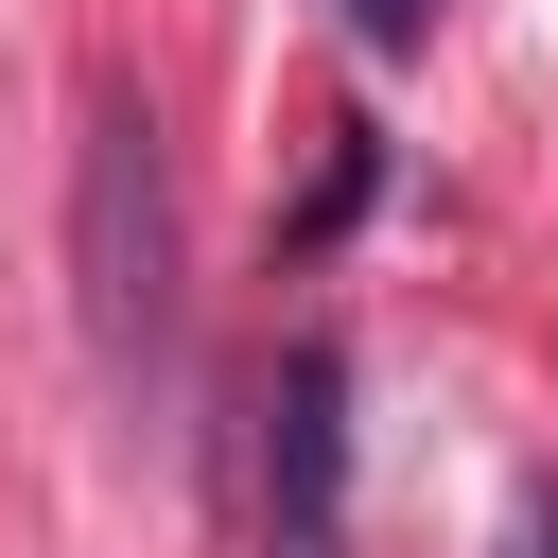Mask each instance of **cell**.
Listing matches in <instances>:
<instances>
[{
	"mask_svg": "<svg viewBox=\"0 0 558 558\" xmlns=\"http://www.w3.org/2000/svg\"><path fill=\"white\" fill-rule=\"evenodd\" d=\"M70 314H87V366L122 401L174 384V157H157V105L122 70L87 87V157H70Z\"/></svg>",
	"mask_w": 558,
	"mask_h": 558,
	"instance_id": "obj_1",
	"label": "cell"
},
{
	"mask_svg": "<svg viewBox=\"0 0 558 558\" xmlns=\"http://www.w3.org/2000/svg\"><path fill=\"white\" fill-rule=\"evenodd\" d=\"M506 558H558V488H523V523H506Z\"/></svg>",
	"mask_w": 558,
	"mask_h": 558,
	"instance_id": "obj_5",
	"label": "cell"
},
{
	"mask_svg": "<svg viewBox=\"0 0 558 558\" xmlns=\"http://www.w3.org/2000/svg\"><path fill=\"white\" fill-rule=\"evenodd\" d=\"M296 558H331V541H296Z\"/></svg>",
	"mask_w": 558,
	"mask_h": 558,
	"instance_id": "obj_6",
	"label": "cell"
},
{
	"mask_svg": "<svg viewBox=\"0 0 558 558\" xmlns=\"http://www.w3.org/2000/svg\"><path fill=\"white\" fill-rule=\"evenodd\" d=\"M331 506H349V349L296 331L279 384H262V523H279V558L331 541Z\"/></svg>",
	"mask_w": 558,
	"mask_h": 558,
	"instance_id": "obj_2",
	"label": "cell"
},
{
	"mask_svg": "<svg viewBox=\"0 0 558 558\" xmlns=\"http://www.w3.org/2000/svg\"><path fill=\"white\" fill-rule=\"evenodd\" d=\"M331 17H349V52H384V70H401V52H436V17H453V0H331Z\"/></svg>",
	"mask_w": 558,
	"mask_h": 558,
	"instance_id": "obj_4",
	"label": "cell"
},
{
	"mask_svg": "<svg viewBox=\"0 0 558 558\" xmlns=\"http://www.w3.org/2000/svg\"><path fill=\"white\" fill-rule=\"evenodd\" d=\"M366 192H384V140H366V122H349V140H331V174H314V209H296V244H331V227H349V209H366Z\"/></svg>",
	"mask_w": 558,
	"mask_h": 558,
	"instance_id": "obj_3",
	"label": "cell"
}]
</instances>
